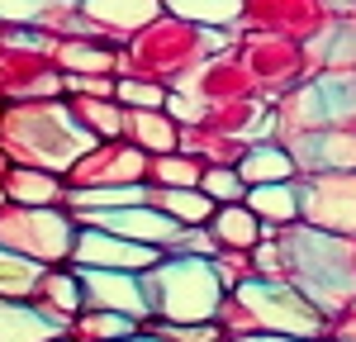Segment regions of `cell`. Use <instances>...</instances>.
Masks as SVG:
<instances>
[{
    "instance_id": "f546056e",
    "label": "cell",
    "mask_w": 356,
    "mask_h": 342,
    "mask_svg": "<svg viewBox=\"0 0 356 342\" xmlns=\"http://www.w3.org/2000/svg\"><path fill=\"white\" fill-rule=\"evenodd\" d=\"M214 323L223 328V338H247V333H257V323H252V314L243 309V300H238V295H223Z\"/></svg>"
},
{
    "instance_id": "d4e9b609",
    "label": "cell",
    "mask_w": 356,
    "mask_h": 342,
    "mask_svg": "<svg viewBox=\"0 0 356 342\" xmlns=\"http://www.w3.org/2000/svg\"><path fill=\"white\" fill-rule=\"evenodd\" d=\"M200 190L214 200V204H243L247 200V181L238 176V167H204Z\"/></svg>"
},
{
    "instance_id": "7a4b0ae2",
    "label": "cell",
    "mask_w": 356,
    "mask_h": 342,
    "mask_svg": "<svg viewBox=\"0 0 356 342\" xmlns=\"http://www.w3.org/2000/svg\"><path fill=\"white\" fill-rule=\"evenodd\" d=\"M0 147L10 152L15 167H43L62 176L81 152L95 147V138L76 124L72 105L15 100L10 110H0Z\"/></svg>"
},
{
    "instance_id": "6da1fadb",
    "label": "cell",
    "mask_w": 356,
    "mask_h": 342,
    "mask_svg": "<svg viewBox=\"0 0 356 342\" xmlns=\"http://www.w3.org/2000/svg\"><path fill=\"white\" fill-rule=\"evenodd\" d=\"M275 243L285 256V281L309 304H318L328 318L356 300V238L290 224V228H275Z\"/></svg>"
},
{
    "instance_id": "7c38bea8",
    "label": "cell",
    "mask_w": 356,
    "mask_h": 342,
    "mask_svg": "<svg viewBox=\"0 0 356 342\" xmlns=\"http://www.w3.org/2000/svg\"><path fill=\"white\" fill-rule=\"evenodd\" d=\"M29 304H33L38 314H48L53 323L67 328V323L86 309L76 266H43V271H38V281H33V290H29Z\"/></svg>"
},
{
    "instance_id": "8fae6325",
    "label": "cell",
    "mask_w": 356,
    "mask_h": 342,
    "mask_svg": "<svg viewBox=\"0 0 356 342\" xmlns=\"http://www.w3.org/2000/svg\"><path fill=\"white\" fill-rule=\"evenodd\" d=\"M290 157L300 176H318V171H356V129H309L285 138Z\"/></svg>"
},
{
    "instance_id": "83f0119b",
    "label": "cell",
    "mask_w": 356,
    "mask_h": 342,
    "mask_svg": "<svg viewBox=\"0 0 356 342\" xmlns=\"http://www.w3.org/2000/svg\"><path fill=\"white\" fill-rule=\"evenodd\" d=\"M143 333H157L162 342H223V328L209 323H147Z\"/></svg>"
},
{
    "instance_id": "7402d4cb",
    "label": "cell",
    "mask_w": 356,
    "mask_h": 342,
    "mask_svg": "<svg viewBox=\"0 0 356 342\" xmlns=\"http://www.w3.org/2000/svg\"><path fill=\"white\" fill-rule=\"evenodd\" d=\"M204 162L191 152H162V157H147V186H166V190H181V186H200Z\"/></svg>"
},
{
    "instance_id": "52a82bcc",
    "label": "cell",
    "mask_w": 356,
    "mask_h": 342,
    "mask_svg": "<svg viewBox=\"0 0 356 342\" xmlns=\"http://www.w3.org/2000/svg\"><path fill=\"white\" fill-rule=\"evenodd\" d=\"M67 190H90V186H147V152L134 147L129 138L95 142L81 152L72 167L62 171Z\"/></svg>"
},
{
    "instance_id": "e575fe53",
    "label": "cell",
    "mask_w": 356,
    "mask_h": 342,
    "mask_svg": "<svg viewBox=\"0 0 356 342\" xmlns=\"http://www.w3.org/2000/svg\"><path fill=\"white\" fill-rule=\"evenodd\" d=\"M15 167V162H10V152H5V147H0V181H5V171Z\"/></svg>"
},
{
    "instance_id": "d6986e66",
    "label": "cell",
    "mask_w": 356,
    "mask_h": 342,
    "mask_svg": "<svg viewBox=\"0 0 356 342\" xmlns=\"http://www.w3.org/2000/svg\"><path fill=\"white\" fill-rule=\"evenodd\" d=\"M147 204H157L166 219H176L181 228L209 224V214H214V200L204 195L200 186H181V190H166V186H147Z\"/></svg>"
},
{
    "instance_id": "2e32d148",
    "label": "cell",
    "mask_w": 356,
    "mask_h": 342,
    "mask_svg": "<svg viewBox=\"0 0 356 342\" xmlns=\"http://www.w3.org/2000/svg\"><path fill=\"white\" fill-rule=\"evenodd\" d=\"M238 176L247 186H271V181H295L300 167L290 157V147L275 138H261V142H247V152L238 157Z\"/></svg>"
},
{
    "instance_id": "ac0fdd59",
    "label": "cell",
    "mask_w": 356,
    "mask_h": 342,
    "mask_svg": "<svg viewBox=\"0 0 356 342\" xmlns=\"http://www.w3.org/2000/svg\"><path fill=\"white\" fill-rule=\"evenodd\" d=\"M57 333H67V328L53 323L48 314H38L29 300H5L0 295V342H48Z\"/></svg>"
},
{
    "instance_id": "f1b7e54d",
    "label": "cell",
    "mask_w": 356,
    "mask_h": 342,
    "mask_svg": "<svg viewBox=\"0 0 356 342\" xmlns=\"http://www.w3.org/2000/svg\"><path fill=\"white\" fill-rule=\"evenodd\" d=\"M209 266H214V276H219L223 295H233L243 281H252V252H214Z\"/></svg>"
},
{
    "instance_id": "d590c367",
    "label": "cell",
    "mask_w": 356,
    "mask_h": 342,
    "mask_svg": "<svg viewBox=\"0 0 356 342\" xmlns=\"http://www.w3.org/2000/svg\"><path fill=\"white\" fill-rule=\"evenodd\" d=\"M48 342H72V338H67V333H57V338H48Z\"/></svg>"
},
{
    "instance_id": "5bb4252c",
    "label": "cell",
    "mask_w": 356,
    "mask_h": 342,
    "mask_svg": "<svg viewBox=\"0 0 356 342\" xmlns=\"http://www.w3.org/2000/svg\"><path fill=\"white\" fill-rule=\"evenodd\" d=\"M0 186H5V204L43 209V204H62L67 200V181L57 171H43V167H10Z\"/></svg>"
},
{
    "instance_id": "3957f363",
    "label": "cell",
    "mask_w": 356,
    "mask_h": 342,
    "mask_svg": "<svg viewBox=\"0 0 356 342\" xmlns=\"http://www.w3.org/2000/svg\"><path fill=\"white\" fill-rule=\"evenodd\" d=\"M143 290H147V309H152L147 323H209L223 304V285L209 256L162 252L157 266L143 271Z\"/></svg>"
},
{
    "instance_id": "4dcf8cb0",
    "label": "cell",
    "mask_w": 356,
    "mask_h": 342,
    "mask_svg": "<svg viewBox=\"0 0 356 342\" xmlns=\"http://www.w3.org/2000/svg\"><path fill=\"white\" fill-rule=\"evenodd\" d=\"M166 252H176V256H214V252H219V243H214V233H209L204 224H195V228H181L176 243H171Z\"/></svg>"
},
{
    "instance_id": "603a6c76",
    "label": "cell",
    "mask_w": 356,
    "mask_h": 342,
    "mask_svg": "<svg viewBox=\"0 0 356 342\" xmlns=\"http://www.w3.org/2000/svg\"><path fill=\"white\" fill-rule=\"evenodd\" d=\"M114 100H119L124 110H162L166 86L152 81V76H124V81H114Z\"/></svg>"
},
{
    "instance_id": "4316f807",
    "label": "cell",
    "mask_w": 356,
    "mask_h": 342,
    "mask_svg": "<svg viewBox=\"0 0 356 342\" xmlns=\"http://www.w3.org/2000/svg\"><path fill=\"white\" fill-rule=\"evenodd\" d=\"M57 57H62V67H76L81 76H105V72H114V67H119V57H114V53L90 48V43H67Z\"/></svg>"
},
{
    "instance_id": "277c9868",
    "label": "cell",
    "mask_w": 356,
    "mask_h": 342,
    "mask_svg": "<svg viewBox=\"0 0 356 342\" xmlns=\"http://www.w3.org/2000/svg\"><path fill=\"white\" fill-rule=\"evenodd\" d=\"M76 214L67 204H0V247L24 256L33 266H72L76 247Z\"/></svg>"
},
{
    "instance_id": "ba28073f",
    "label": "cell",
    "mask_w": 356,
    "mask_h": 342,
    "mask_svg": "<svg viewBox=\"0 0 356 342\" xmlns=\"http://www.w3.org/2000/svg\"><path fill=\"white\" fill-rule=\"evenodd\" d=\"M157 247L134 243V238H119L105 228H76V247H72V266H95V271H147L157 266Z\"/></svg>"
},
{
    "instance_id": "4fadbf2b",
    "label": "cell",
    "mask_w": 356,
    "mask_h": 342,
    "mask_svg": "<svg viewBox=\"0 0 356 342\" xmlns=\"http://www.w3.org/2000/svg\"><path fill=\"white\" fill-rule=\"evenodd\" d=\"M209 233H214V243H219V252H252L261 238H271L275 228H266L247 204H214V214H209Z\"/></svg>"
},
{
    "instance_id": "30bf717a",
    "label": "cell",
    "mask_w": 356,
    "mask_h": 342,
    "mask_svg": "<svg viewBox=\"0 0 356 342\" xmlns=\"http://www.w3.org/2000/svg\"><path fill=\"white\" fill-rule=\"evenodd\" d=\"M81 276L86 309H114L138 318V328L152 318L147 309V290H143V271H95V266H76Z\"/></svg>"
},
{
    "instance_id": "d6a6232c",
    "label": "cell",
    "mask_w": 356,
    "mask_h": 342,
    "mask_svg": "<svg viewBox=\"0 0 356 342\" xmlns=\"http://www.w3.org/2000/svg\"><path fill=\"white\" fill-rule=\"evenodd\" d=\"M223 342H314V338H275V333H247V338H223ZM323 342V338H318Z\"/></svg>"
},
{
    "instance_id": "e0dca14e",
    "label": "cell",
    "mask_w": 356,
    "mask_h": 342,
    "mask_svg": "<svg viewBox=\"0 0 356 342\" xmlns=\"http://www.w3.org/2000/svg\"><path fill=\"white\" fill-rule=\"evenodd\" d=\"M300 181V176H295ZM295 181H271V186H247V209L266 228H290L300 224V186Z\"/></svg>"
},
{
    "instance_id": "9a60e30c",
    "label": "cell",
    "mask_w": 356,
    "mask_h": 342,
    "mask_svg": "<svg viewBox=\"0 0 356 342\" xmlns=\"http://www.w3.org/2000/svg\"><path fill=\"white\" fill-rule=\"evenodd\" d=\"M124 138L147 157H162V152H181V124L166 110H124Z\"/></svg>"
},
{
    "instance_id": "5b68a950",
    "label": "cell",
    "mask_w": 356,
    "mask_h": 342,
    "mask_svg": "<svg viewBox=\"0 0 356 342\" xmlns=\"http://www.w3.org/2000/svg\"><path fill=\"white\" fill-rule=\"evenodd\" d=\"M243 300V309L252 314L257 333H275V338H323L328 333V314L318 304H309L290 281H261L252 276L233 290Z\"/></svg>"
},
{
    "instance_id": "484cf974",
    "label": "cell",
    "mask_w": 356,
    "mask_h": 342,
    "mask_svg": "<svg viewBox=\"0 0 356 342\" xmlns=\"http://www.w3.org/2000/svg\"><path fill=\"white\" fill-rule=\"evenodd\" d=\"M86 10L105 24H119V28H134L138 19H147L157 5L152 0H86Z\"/></svg>"
},
{
    "instance_id": "1f68e13d",
    "label": "cell",
    "mask_w": 356,
    "mask_h": 342,
    "mask_svg": "<svg viewBox=\"0 0 356 342\" xmlns=\"http://www.w3.org/2000/svg\"><path fill=\"white\" fill-rule=\"evenodd\" d=\"M62 90L67 95H81V100H114L110 76H81V72H72V76H62Z\"/></svg>"
},
{
    "instance_id": "8992f818",
    "label": "cell",
    "mask_w": 356,
    "mask_h": 342,
    "mask_svg": "<svg viewBox=\"0 0 356 342\" xmlns=\"http://www.w3.org/2000/svg\"><path fill=\"white\" fill-rule=\"evenodd\" d=\"M300 224L356 238V171H318L300 176Z\"/></svg>"
},
{
    "instance_id": "9c48e42d",
    "label": "cell",
    "mask_w": 356,
    "mask_h": 342,
    "mask_svg": "<svg viewBox=\"0 0 356 342\" xmlns=\"http://www.w3.org/2000/svg\"><path fill=\"white\" fill-rule=\"evenodd\" d=\"M76 224H90V228H105V233H119V238H134V243H147L166 252L176 243L181 224L166 219L157 204H119V209H90V214H76Z\"/></svg>"
},
{
    "instance_id": "cb8c5ba5",
    "label": "cell",
    "mask_w": 356,
    "mask_h": 342,
    "mask_svg": "<svg viewBox=\"0 0 356 342\" xmlns=\"http://www.w3.org/2000/svg\"><path fill=\"white\" fill-rule=\"evenodd\" d=\"M38 271H43V266H33V261H24V256L0 247V295H5V300H29Z\"/></svg>"
},
{
    "instance_id": "ffe728a7",
    "label": "cell",
    "mask_w": 356,
    "mask_h": 342,
    "mask_svg": "<svg viewBox=\"0 0 356 342\" xmlns=\"http://www.w3.org/2000/svg\"><path fill=\"white\" fill-rule=\"evenodd\" d=\"M134 333H143L138 318L114 314V309H81L67 323V338L72 342H119V338H134Z\"/></svg>"
},
{
    "instance_id": "44dd1931",
    "label": "cell",
    "mask_w": 356,
    "mask_h": 342,
    "mask_svg": "<svg viewBox=\"0 0 356 342\" xmlns=\"http://www.w3.org/2000/svg\"><path fill=\"white\" fill-rule=\"evenodd\" d=\"M72 114L95 142L124 138V105L119 100H81V95H72Z\"/></svg>"
},
{
    "instance_id": "836d02e7",
    "label": "cell",
    "mask_w": 356,
    "mask_h": 342,
    "mask_svg": "<svg viewBox=\"0 0 356 342\" xmlns=\"http://www.w3.org/2000/svg\"><path fill=\"white\" fill-rule=\"evenodd\" d=\"M119 342H162L157 333H134V338H119Z\"/></svg>"
},
{
    "instance_id": "8d00e7d4",
    "label": "cell",
    "mask_w": 356,
    "mask_h": 342,
    "mask_svg": "<svg viewBox=\"0 0 356 342\" xmlns=\"http://www.w3.org/2000/svg\"><path fill=\"white\" fill-rule=\"evenodd\" d=\"M323 342H328V338H323Z\"/></svg>"
}]
</instances>
